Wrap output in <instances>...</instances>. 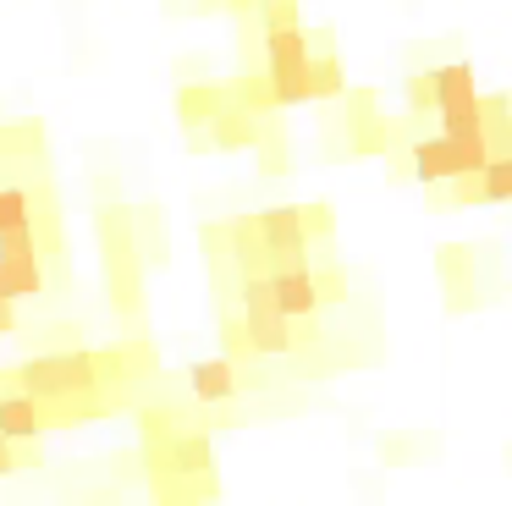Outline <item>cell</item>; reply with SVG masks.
I'll list each match as a JSON object with an SVG mask.
<instances>
[{
	"label": "cell",
	"instance_id": "12",
	"mask_svg": "<svg viewBox=\"0 0 512 506\" xmlns=\"http://www.w3.org/2000/svg\"><path fill=\"white\" fill-rule=\"evenodd\" d=\"M320 297H331V303H336V297H347V275L342 270H325L320 275Z\"/></svg>",
	"mask_w": 512,
	"mask_h": 506
},
{
	"label": "cell",
	"instance_id": "10",
	"mask_svg": "<svg viewBox=\"0 0 512 506\" xmlns=\"http://www.w3.org/2000/svg\"><path fill=\"white\" fill-rule=\"evenodd\" d=\"M331 226H336L331 204H309V209H303V231H309V237H331Z\"/></svg>",
	"mask_w": 512,
	"mask_h": 506
},
{
	"label": "cell",
	"instance_id": "5",
	"mask_svg": "<svg viewBox=\"0 0 512 506\" xmlns=\"http://www.w3.org/2000/svg\"><path fill=\"white\" fill-rule=\"evenodd\" d=\"M276 303L287 308L292 319H309L314 308H320V286H314L309 264H303V270H276Z\"/></svg>",
	"mask_w": 512,
	"mask_h": 506
},
{
	"label": "cell",
	"instance_id": "3",
	"mask_svg": "<svg viewBox=\"0 0 512 506\" xmlns=\"http://www.w3.org/2000/svg\"><path fill=\"white\" fill-rule=\"evenodd\" d=\"M435 270H441L446 303H452V308H474V248H463V242L435 248Z\"/></svg>",
	"mask_w": 512,
	"mask_h": 506
},
{
	"label": "cell",
	"instance_id": "8",
	"mask_svg": "<svg viewBox=\"0 0 512 506\" xmlns=\"http://www.w3.org/2000/svg\"><path fill=\"white\" fill-rule=\"evenodd\" d=\"M265 6V28L281 33V28H298V0H259Z\"/></svg>",
	"mask_w": 512,
	"mask_h": 506
},
{
	"label": "cell",
	"instance_id": "1",
	"mask_svg": "<svg viewBox=\"0 0 512 506\" xmlns=\"http://www.w3.org/2000/svg\"><path fill=\"white\" fill-rule=\"evenodd\" d=\"M243 297H248V347L287 352L292 347V314L276 303V275H254Z\"/></svg>",
	"mask_w": 512,
	"mask_h": 506
},
{
	"label": "cell",
	"instance_id": "6",
	"mask_svg": "<svg viewBox=\"0 0 512 506\" xmlns=\"http://www.w3.org/2000/svg\"><path fill=\"white\" fill-rule=\"evenodd\" d=\"M309 88H314V99H336V94H347L342 61H336V55H320V61L309 66Z\"/></svg>",
	"mask_w": 512,
	"mask_h": 506
},
{
	"label": "cell",
	"instance_id": "9",
	"mask_svg": "<svg viewBox=\"0 0 512 506\" xmlns=\"http://www.w3.org/2000/svg\"><path fill=\"white\" fill-rule=\"evenodd\" d=\"M408 110H435V72L408 77Z\"/></svg>",
	"mask_w": 512,
	"mask_h": 506
},
{
	"label": "cell",
	"instance_id": "2",
	"mask_svg": "<svg viewBox=\"0 0 512 506\" xmlns=\"http://www.w3.org/2000/svg\"><path fill=\"white\" fill-rule=\"evenodd\" d=\"M347 132H353V149L358 154H380L391 143V127L380 121L375 94H369V88H353V94H347Z\"/></svg>",
	"mask_w": 512,
	"mask_h": 506
},
{
	"label": "cell",
	"instance_id": "13",
	"mask_svg": "<svg viewBox=\"0 0 512 506\" xmlns=\"http://www.w3.org/2000/svg\"><path fill=\"white\" fill-rule=\"evenodd\" d=\"M210 99L215 94H204V88H199V94H182V116H204V110H210Z\"/></svg>",
	"mask_w": 512,
	"mask_h": 506
},
{
	"label": "cell",
	"instance_id": "11",
	"mask_svg": "<svg viewBox=\"0 0 512 506\" xmlns=\"http://www.w3.org/2000/svg\"><path fill=\"white\" fill-rule=\"evenodd\" d=\"M248 138H254V127H248L243 116H226L221 121V143H248Z\"/></svg>",
	"mask_w": 512,
	"mask_h": 506
},
{
	"label": "cell",
	"instance_id": "7",
	"mask_svg": "<svg viewBox=\"0 0 512 506\" xmlns=\"http://www.w3.org/2000/svg\"><path fill=\"white\" fill-rule=\"evenodd\" d=\"M193 385H199L204 402H215V396H232V369H226V363H199V369H193Z\"/></svg>",
	"mask_w": 512,
	"mask_h": 506
},
{
	"label": "cell",
	"instance_id": "4",
	"mask_svg": "<svg viewBox=\"0 0 512 506\" xmlns=\"http://www.w3.org/2000/svg\"><path fill=\"white\" fill-rule=\"evenodd\" d=\"M413 176L419 182H463V154H457L452 138H419L413 143Z\"/></svg>",
	"mask_w": 512,
	"mask_h": 506
}]
</instances>
